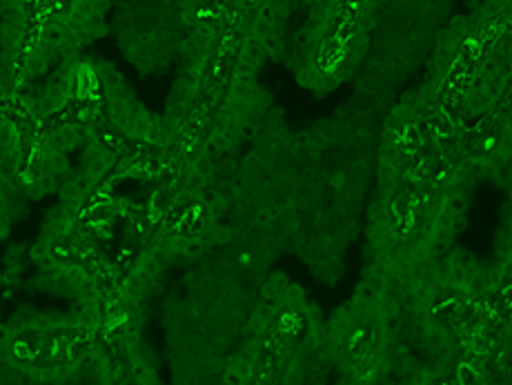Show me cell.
Returning <instances> with one entry per match:
<instances>
[{
	"label": "cell",
	"instance_id": "obj_1",
	"mask_svg": "<svg viewBox=\"0 0 512 385\" xmlns=\"http://www.w3.org/2000/svg\"><path fill=\"white\" fill-rule=\"evenodd\" d=\"M25 36V0H0V65L7 85H12L16 58Z\"/></svg>",
	"mask_w": 512,
	"mask_h": 385
},
{
	"label": "cell",
	"instance_id": "obj_2",
	"mask_svg": "<svg viewBox=\"0 0 512 385\" xmlns=\"http://www.w3.org/2000/svg\"><path fill=\"white\" fill-rule=\"evenodd\" d=\"M16 170V132L5 118H0V232H5L7 221L16 214Z\"/></svg>",
	"mask_w": 512,
	"mask_h": 385
},
{
	"label": "cell",
	"instance_id": "obj_3",
	"mask_svg": "<svg viewBox=\"0 0 512 385\" xmlns=\"http://www.w3.org/2000/svg\"><path fill=\"white\" fill-rule=\"evenodd\" d=\"M388 216H390V212H388V205L386 203L377 201V203L370 207V219L374 221V225H383V223L388 221Z\"/></svg>",
	"mask_w": 512,
	"mask_h": 385
},
{
	"label": "cell",
	"instance_id": "obj_4",
	"mask_svg": "<svg viewBox=\"0 0 512 385\" xmlns=\"http://www.w3.org/2000/svg\"><path fill=\"white\" fill-rule=\"evenodd\" d=\"M459 377H461V381H466V383H470V381H477L475 377H477V372L470 368V365H464V368L459 370Z\"/></svg>",
	"mask_w": 512,
	"mask_h": 385
},
{
	"label": "cell",
	"instance_id": "obj_5",
	"mask_svg": "<svg viewBox=\"0 0 512 385\" xmlns=\"http://www.w3.org/2000/svg\"><path fill=\"white\" fill-rule=\"evenodd\" d=\"M7 81H5V74H3V65H0V92H5L7 90Z\"/></svg>",
	"mask_w": 512,
	"mask_h": 385
}]
</instances>
